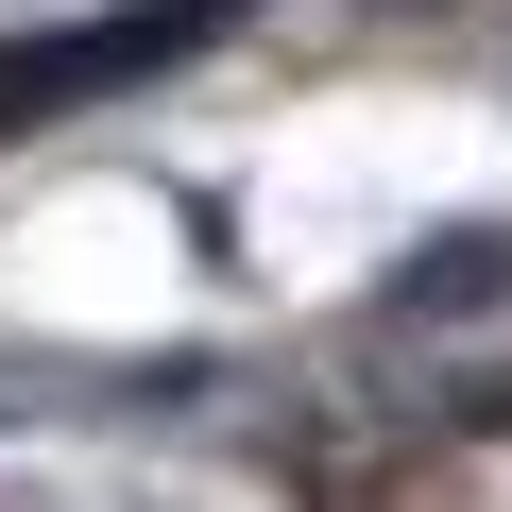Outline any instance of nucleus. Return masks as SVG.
<instances>
[{"mask_svg": "<svg viewBox=\"0 0 512 512\" xmlns=\"http://www.w3.org/2000/svg\"><path fill=\"white\" fill-rule=\"evenodd\" d=\"M478 291H512V239H444V256H410V308H478Z\"/></svg>", "mask_w": 512, "mask_h": 512, "instance_id": "obj_1", "label": "nucleus"}]
</instances>
